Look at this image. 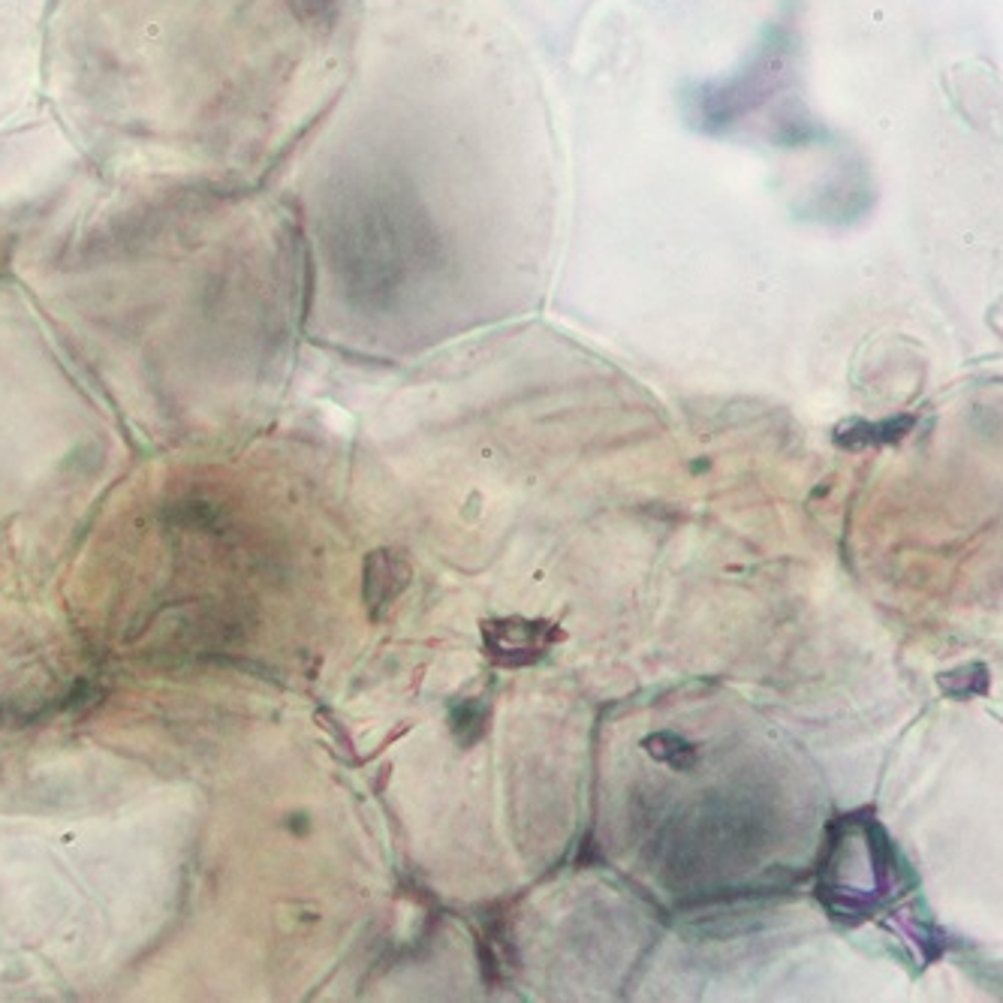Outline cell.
<instances>
[{"instance_id": "6da1fadb", "label": "cell", "mask_w": 1003, "mask_h": 1003, "mask_svg": "<svg viewBox=\"0 0 1003 1003\" xmlns=\"http://www.w3.org/2000/svg\"><path fill=\"white\" fill-rule=\"evenodd\" d=\"M479 633H482V651L489 654V661L498 666H510V669L543 661L564 639V630L558 624L522 615L486 618Z\"/></svg>"}, {"instance_id": "7a4b0ae2", "label": "cell", "mask_w": 1003, "mask_h": 1003, "mask_svg": "<svg viewBox=\"0 0 1003 1003\" xmlns=\"http://www.w3.org/2000/svg\"><path fill=\"white\" fill-rule=\"evenodd\" d=\"M913 416H898V419H883V423H862V419H850V423L835 428V444L844 449H859V446H880L895 444L904 434H911Z\"/></svg>"}, {"instance_id": "3957f363", "label": "cell", "mask_w": 1003, "mask_h": 1003, "mask_svg": "<svg viewBox=\"0 0 1003 1003\" xmlns=\"http://www.w3.org/2000/svg\"><path fill=\"white\" fill-rule=\"evenodd\" d=\"M449 730L461 748L477 744L489 730V696H468L449 711Z\"/></svg>"}, {"instance_id": "277c9868", "label": "cell", "mask_w": 1003, "mask_h": 1003, "mask_svg": "<svg viewBox=\"0 0 1003 1003\" xmlns=\"http://www.w3.org/2000/svg\"><path fill=\"white\" fill-rule=\"evenodd\" d=\"M642 748L657 760V763L673 765L675 772H690L699 763V753L687 739L678 732H654L648 739H642Z\"/></svg>"}, {"instance_id": "5b68a950", "label": "cell", "mask_w": 1003, "mask_h": 1003, "mask_svg": "<svg viewBox=\"0 0 1003 1003\" xmlns=\"http://www.w3.org/2000/svg\"><path fill=\"white\" fill-rule=\"evenodd\" d=\"M940 687H944L947 694L958 696V699H964V696H982L989 690V669L980 666V663L961 666L956 673L944 675V678H940Z\"/></svg>"}]
</instances>
